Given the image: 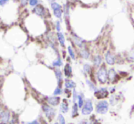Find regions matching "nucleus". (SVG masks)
Returning a JSON list of instances; mask_svg holds the SVG:
<instances>
[{"mask_svg": "<svg viewBox=\"0 0 134 124\" xmlns=\"http://www.w3.org/2000/svg\"><path fill=\"white\" fill-rule=\"evenodd\" d=\"M42 110L45 113L46 118L48 121H52L53 118L55 117V114H56V110H54V108H52L50 105H48V103H45L42 105Z\"/></svg>", "mask_w": 134, "mask_h": 124, "instance_id": "1", "label": "nucleus"}, {"mask_svg": "<svg viewBox=\"0 0 134 124\" xmlns=\"http://www.w3.org/2000/svg\"><path fill=\"white\" fill-rule=\"evenodd\" d=\"M97 78L101 84H106L108 81V72L105 66L99 67L97 73Z\"/></svg>", "mask_w": 134, "mask_h": 124, "instance_id": "2", "label": "nucleus"}, {"mask_svg": "<svg viewBox=\"0 0 134 124\" xmlns=\"http://www.w3.org/2000/svg\"><path fill=\"white\" fill-rule=\"evenodd\" d=\"M92 110H93V103L90 99H87L81 108L82 114L83 115H90L92 112Z\"/></svg>", "mask_w": 134, "mask_h": 124, "instance_id": "3", "label": "nucleus"}, {"mask_svg": "<svg viewBox=\"0 0 134 124\" xmlns=\"http://www.w3.org/2000/svg\"><path fill=\"white\" fill-rule=\"evenodd\" d=\"M108 110H109V103L106 100H101L96 106V110L97 113L99 114H105L107 113Z\"/></svg>", "mask_w": 134, "mask_h": 124, "instance_id": "4", "label": "nucleus"}, {"mask_svg": "<svg viewBox=\"0 0 134 124\" xmlns=\"http://www.w3.org/2000/svg\"><path fill=\"white\" fill-rule=\"evenodd\" d=\"M50 5H51V8H52V10H53L54 16H56L57 18H61L62 12H63L61 5L58 3H57V2H52V3H50Z\"/></svg>", "mask_w": 134, "mask_h": 124, "instance_id": "5", "label": "nucleus"}, {"mask_svg": "<svg viewBox=\"0 0 134 124\" xmlns=\"http://www.w3.org/2000/svg\"><path fill=\"white\" fill-rule=\"evenodd\" d=\"M11 119V113L8 110H4L2 115L0 117V122L1 124H8Z\"/></svg>", "mask_w": 134, "mask_h": 124, "instance_id": "6", "label": "nucleus"}, {"mask_svg": "<svg viewBox=\"0 0 134 124\" xmlns=\"http://www.w3.org/2000/svg\"><path fill=\"white\" fill-rule=\"evenodd\" d=\"M33 11L35 14H37V16H41V18H44V16H46V13H47V9L45 8L42 5H39V4L34 7Z\"/></svg>", "mask_w": 134, "mask_h": 124, "instance_id": "7", "label": "nucleus"}, {"mask_svg": "<svg viewBox=\"0 0 134 124\" xmlns=\"http://www.w3.org/2000/svg\"><path fill=\"white\" fill-rule=\"evenodd\" d=\"M47 101H48V104L50 105L52 107H56L59 104L60 102V98L58 96H54V97H49L47 99Z\"/></svg>", "mask_w": 134, "mask_h": 124, "instance_id": "8", "label": "nucleus"}, {"mask_svg": "<svg viewBox=\"0 0 134 124\" xmlns=\"http://www.w3.org/2000/svg\"><path fill=\"white\" fill-rule=\"evenodd\" d=\"M109 95V92H108L107 89H100L99 91H95V96L97 99H104L107 96Z\"/></svg>", "mask_w": 134, "mask_h": 124, "instance_id": "9", "label": "nucleus"}, {"mask_svg": "<svg viewBox=\"0 0 134 124\" xmlns=\"http://www.w3.org/2000/svg\"><path fill=\"white\" fill-rule=\"evenodd\" d=\"M72 38H73V42L76 44L77 47H79V48H83L85 45V41L83 40V39H81L80 37H78L77 35H75V34H73L72 35Z\"/></svg>", "mask_w": 134, "mask_h": 124, "instance_id": "10", "label": "nucleus"}, {"mask_svg": "<svg viewBox=\"0 0 134 124\" xmlns=\"http://www.w3.org/2000/svg\"><path fill=\"white\" fill-rule=\"evenodd\" d=\"M105 59H106L107 64L109 65H113L115 63V57L110 51H107L105 54Z\"/></svg>", "mask_w": 134, "mask_h": 124, "instance_id": "11", "label": "nucleus"}, {"mask_svg": "<svg viewBox=\"0 0 134 124\" xmlns=\"http://www.w3.org/2000/svg\"><path fill=\"white\" fill-rule=\"evenodd\" d=\"M117 77L118 76H117L116 71H115L113 69H110L109 71H108V80H111V81H116V80H118Z\"/></svg>", "mask_w": 134, "mask_h": 124, "instance_id": "12", "label": "nucleus"}, {"mask_svg": "<svg viewBox=\"0 0 134 124\" xmlns=\"http://www.w3.org/2000/svg\"><path fill=\"white\" fill-rule=\"evenodd\" d=\"M68 110H69V103H68L67 99H64L60 105V111L61 113H67Z\"/></svg>", "mask_w": 134, "mask_h": 124, "instance_id": "13", "label": "nucleus"}, {"mask_svg": "<svg viewBox=\"0 0 134 124\" xmlns=\"http://www.w3.org/2000/svg\"><path fill=\"white\" fill-rule=\"evenodd\" d=\"M64 74L67 78H71L72 77V67L69 64H67L64 67Z\"/></svg>", "mask_w": 134, "mask_h": 124, "instance_id": "14", "label": "nucleus"}, {"mask_svg": "<svg viewBox=\"0 0 134 124\" xmlns=\"http://www.w3.org/2000/svg\"><path fill=\"white\" fill-rule=\"evenodd\" d=\"M80 56L83 58V59H87L90 58V52H88V49L87 48H85V47H83V48H80Z\"/></svg>", "mask_w": 134, "mask_h": 124, "instance_id": "15", "label": "nucleus"}, {"mask_svg": "<svg viewBox=\"0 0 134 124\" xmlns=\"http://www.w3.org/2000/svg\"><path fill=\"white\" fill-rule=\"evenodd\" d=\"M65 87H66V89H71L76 87V84H75V82L73 81V80L68 78V80H65Z\"/></svg>", "mask_w": 134, "mask_h": 124, "instance_id": "16", "label": "nucleus"}, {"mask_svg": "<svg viewBox=\"0 0 134 124\" xmlns=\"http://www.w3.org/2000/svg\"><path fill=\"white\" fill-rule=\"evenodd\" d=\"M57 37H58V42H59V44L61 45V47H65V37H64V35L61 33V32H58V34H57Z\"/></svg>", "mask_w": 134, "mask_h": 124, "instance_id": "17", "label": "nucleus"}, {"mask_svg": "<svg viewBox=\"0 0 134 124\" xmlns=\"http://www.w3.org/2000/svg\"><path fill=\"white\" fill-rule=\"evenodd\" d=\"M55 74H56V77H57V80L58 81V87H60L61 85V82H62V72L60 71V69H55Z\"/></svg>", "mask_w": 134, "mask_h": 124, "instance_id": "18", "label": "nucleus"}, {"mask_svg": "<svg viewBox=\"0 0 134 124\" xmlns=\"http://www.w3.org/2000/svg\"><path fill=\"white\" fill-rule=\"evenodd\" d=\"M77 99H78V107L79 108H82L83 104H84V98H83V94H80V95H78V98H77Z\"/></svg>", "mask_w": 134, "mask_h": 124, "instance_id": "19", "label": "nucleus"}, {"mask_svg": "<svg viewBox=\"0 0 134 124\" xmlns=\"http://www.w3.org/2000/svg\"><path fill=\"white\" fill-rule=\"evenodd\" d=\"M93 61H94V65H95L96 67H99V66L101 65V62H102V58H101L100 56H96V57L94 58Z\"/></svg>", "mask_w": 134, "mask_h": 124, "instance_id": "20", "label": "nucleus"}, {"mask_svg": "<svg viewBox=\"0 0 134 124\" xmlns=\"http://www.w3.org/2000/svg\"><path fill=\"white\" fill-rule=\"evenodd\" d=\"M68 52H69V57L71 58L72 59H76V54H75V51L74 49H73L72 47H68Z\"/></svg>", "mask_w": 134, "mask_h": 124, "instance_id": "21", "label": "nucleus"}, {"mask_svg": "<svg viewBox=\"0 0 134 124\" xmlns=\"http://www.w3.org/2000/svg\"><path fill=\"white\" fill-rule=\"evenodd\" d=\"M78 109H79L78 104H77V103H74V105H73V107H72V117L73 118L78 116V114H79Z\"/></svg>", "mask_w": 134, "mask_h": 124, "instance_id": "22", "label": "nucleus"}, {"mask_svg": "<svg viewBox=\"0 0 134 124\" xmlns=\"http://www.w3.org/2000/svg\"><path fill=\"white\" fill-rule=\"evenodd\" d=\"M52 65H53L54 67H61V66H62V60H61V59H60L59 57H58V59H57L56 60L53 61Z\"/></svg>", "mask_w": 134, "mask_h": 124, "instance_id": "23", "label": "nucleus"}, {"mask_svg": "<svg viewBox=\"0 0 134 124\" xmlns=\"http://www.w3.org/2000/svg\"><path fill=\"white\" fill-rule=\"evenodd\" d=\"M58 124H65L66 121H65V118L63 117L62 114H58Z\"/></svg>", "mask_w": 134, "mask_h": 124, "instance_id": "24", "label": "nucleus"}, {"mask_svg": "<svg viewBox=\"0 0 134 124\" xmlns=\"http://www.w3.org/2000/svg\"><path fill=\"white\" fill-rule=\"evenodd\" d=\"M10 124H19V121H18V118L16 116H13L12 118L10 119V121H9Z\"/></svg>", "mask_w": 134, "mask_h": 124, "instance_id": "25", "label": "nucleus"}, {"mask_svg": "<svg viewBox=\"0 0 134 124\" xmlns=\"http://www.w3.org/2000/svg\"><path fill=\"white\" fill-rule=\"evenodd\" d=\"M28 5L32 7H35L37 5H38V0H28Z\"/></svg>", "mask_w": 134, "mask_h": 124, "instance_id": "26", "label": "nucleus"}, {"mask_svg": "<svg viewBox=\"0 0 134 124\" xmlns=\"http://www.w3.org/2000/svg\"><path fill=\"white\" fill-rule=\"evenodd\" d=\"M128 59H129L130 61L134 62V49L131 50V52L129 54V56H128Z\"/></svg>", "mask_w": 134, "mask_h": 124, "instance_id": "27", "label": "nucleus"}, {"mask_svg": "<svg viewBox=\"0 0 134 124\" xmlns=\"http://www.w3.org/2000/svg\"><path fill=\"white\" fill-rule=\"evenodd\" d=\"M87 83H88V85L90 86V89H91V91H97V89H96L95 85H94L93 83H91V82H90V80H87Z\"/></svg>", "mask_w": 134, "mask_h": 124, "instance_id": "28", "label": "nucleus"}, {"mask_svg": "<svg viewBox=\"0 0 134 124\" xmlns=\"http://www.w3.org/2000/svg\"><path fill=\"white\" fill-rule=\"evenodd\" d=\"M61 93H62L61 88H60V87H58L56 89H55V91H54V96H58V95H60Z\"/></svg>", "mask_w": 134, "mask_h": 124, "instance_id": "29", "label": "nucleus"}, {"mask_svg": "<svg viewBox=\"0 0 134 124\" xmlns=\"http://www.w3.org/2000/svg\"><path fill=\"white\" fill-rule=\"evenodd\" d=\"M9 0H0V7H4L8 3Z\"/></svg>", "mask_w": 134, "mask_h": 124, "instance_id": "30", "label": "nucleus"}, {"mask_svg": "<svg viewBox=\"0 0 134 124\" xmlns=\"http://www.w3.org/2000/svg\"><path fill=\"white\" fill-rule=\"evenodd\" d=\"M56 29L58 32H60V29H61V27H60V22L59 21H57L56 23Z\"/></svg>", "mask_w": 134, "mask_h": 124, "instance_id": "31", "label": "nucleus"}, {"mask_svg": "<svg viewBox=\"0 0 134 124\" xmlns=\"http://www.w3.org/2000/svg\"><path fill=\"white\" fill-rule=\"evenodd\" d=\"M90 121H91V124H99V121H98L97 120H95V118H94V116H92L91 119H90Z\"/></svg>", "mask_w": 134, "mask_h": 124, "instance_id": "32", "label": "nucleus"}, {"mask_svg": "<svg viewBox=\"0 0 134 124\" xmlns=\"http://www.w3.org/2000/svg\"><path fill=\"white\" fill-rule=\"evenodd\" d=\"M19 1L21 5H23V7H25V5H27L28 4V0H19Z\"/></svg>", "mask_w": 134, "mask_h": 124, "instance_id": "33", "label": "nucleus"}, {"mask_svg": "<svg viewBox=\"0 0 134 124\" xmlns=\"http://www.w3.org/2000/svg\"><path fill=\"white\" fill-rule=\"evenodd\" d=\"M84 69L86 72H90V66L88 65V64H86V65L84 66Z\"/></svg>", "mask_w": 134, "mask_h": 124, "instance_id": "34", "label": "nucleus"}, {"mask_svg": "<svg viewBox=\"0 0 134 124\" xmlns=\"http://www.w3.org/2000/svg\"><path fill=\"white\" fill-rule=\"evenodd\" d=\"M77 98H78V94H77L76 91H73V99H74V101L77 100Z\"/></svg>", "mask_w": 134, "mask_h": 124, "instance_id": "35", "label": "nucleus"}, {"mask_svg": "<svg viewBox=\"0 0 134 124\" xmlns=\"http://www.w3.org/2000/svg\"><path fill=\"white\" fill-rule=\"evenodd\" d=\"M28 124H42L39 121H37V120H36V121H31V122H29Z\"/></svg>", "mask_w": 134, "mask_h": 124, "instance_id": "36", "label": "nucleus"}, {"mask_svg": "<svg viewBox=\"0 0 134 124\" xmlns=\"http://www.w3.org/2000/svg\"><path fill=\"white\" fill-rule=\"evenodd\" d=\"M3 108H2V106H1V104H0V117H1V115H2V112H3Z\"/></svg>", "mask_w": 134, "mask_h": 124, "instance_id": "37", "label": "nucleus"}, {"mask_svg": "<svg viewBox=\"0 0 134 124\" xmlns=\"http://www.w3.org/2000/svg\"><path fill=\"white\" fill-rule=\"evenodd\" d=\"M48 1H49L50 3H52V2H55V1H56V0H48Z\"/></svg>", "mask_w": 134, "mask_h": 124, "instance_id": "38", "label": "nucleus"}, {"mask_svg": "<svg viewBox=\"0 0 134 124\" xmlns=\"http://www.w3.org/2000/svg\"><path fill=\"white\" fill-rule=\"evenodd\" d=\"M82 123H83V124H88V122H87V121H83Z\"/></svg>", "mask_w": 134, "mask_h": 124, "instance_id": "39", "label": "nucleus"}, {"mask_svg": "<svg viewBox=\"0 0 134 124\" xmlns=\"http://www.w3.org/2000/svg\"><path fill=\"white\" fill-rule=\"evenodd\" d=\"M13 1H14V2H16V1H18V0H13Z\"/></svg>", "mask_w": 134, "mask_h": 124, "instance_id": "40", "label": "nucleus"}, {"mask_svg": "<svg viewBox=\"0 0 134 124\" xmlns=\"http://www.w3.org/2000/svg\"><path fill=\"white\" fill-rule=\"evenodd\" d=\"M23 124H28V123H23Z\"/></svg>", "mask_w": 134, "mask_h": 124, "instance_id": "41", "label": "nucleus"}, {"mask_svg": "<svg viewBox=\"0 0 134 124\" xmlns=\"http://www.w3.org/2000/svg\"><path fill=\"white\" fill-rule=\"evenodd\" d=\"M53 124H58V123H53Z\"/></svg>", "mask_w": 134, "mask_h": 124, "instance_id": "42", "label": "nucleus"}]
</instances>
